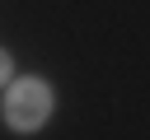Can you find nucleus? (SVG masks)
Returning a JSON list of instances; mask_svg holds the SVG:
<instances>
[{
  "instance_id": "nucleus-1",
  "label": "nucleus",
  "mask_w": 150,
  "mask_h": 140,
  "mask_svg": "<svg viewBox=\"0 0 150 140\" xmlns=\"http://www.w3.org/2000/svg\"><path fill=\"white\" fill-rule=\"evenodd\" d=\"M52 112H56V89H52L42 75H19V79L5 84L0 117H5L9 131L33 135V131H42V126L52 121Z\"/></svg>"
},
{
  "instance_id": "nucleus-2",
  "label": "nucleus",
  "mask_w": 150,
  "mask_h": 140,
  "mask_svg": "<svg viewBox=\"0 0 150 140\" xmlns=\"http://www.w3.org/2000/svg\"><path fill=\"white\" fill-rule=\"evenodd\" d=\"M9 79H14V56H9L5 47H0V89H5Z\"/></svg>"
}]
</instances>
